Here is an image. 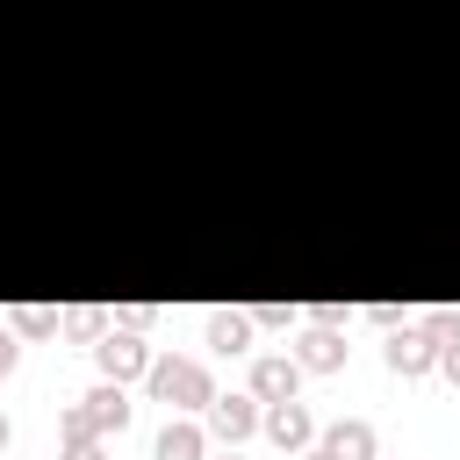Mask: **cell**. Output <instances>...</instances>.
<instances>
[{"instance_id":"cell-8","label":"cell","mask_w":460,"mask_h":460,"mask_svg":"<svg viewBox=\"0 0 460 460\" xmlns=\"http://www.w3.org/2000/svg\"><path fill=\"white\" fill-rule=\"evenodd\" d=\"M316 446H323L331 460H374V424H367V417H338L331 431H316Z\"/></svg>"},{"instance_id":"cell-7","label":"cell","mask_w":460,"mask_h":460,"mask_svg":"<svg viewBox=\"0 0 460 460\" xmlns=\"http://www.w3.org/2000/svg\"><path fill=\"white\" fill-rule=\"evenodd\" d=\"M302 388V367L288 359V352H266V359H252V395L259 402H288Z\"/></svg>"},{"instance_id":"cell-1","label":"cell","mask_w":460,"mask_h":460,"mask_svg":"<svg viewBox=\"0 0 460 460\" xmlns=\"http://www.w3.org/2000/svg\"><path fill=\"white\" fill-rule=\"evenodd\" d=\"M144 381H151V395H158L165 410H180V417H187V410H208V395H216V381H208L201 359H151Z\"/></svg>"},{"instance_id":"cell-23","label":"cell","mask_w":460,"mask_h":460,"mask_svg":"<svg viewBox=\"0 0 460 460\" xmlns=\"http://www.w3.org/2000/svg\"><path fill=\"white\" fill-rule=\"evenodd\" d=\"M216 460H244V453H237V446H230V453H216Z\"/></svg>"},{"instance_id":"cell-4","label":"cell","mask_w":460,"mask_h":460,"mask_svg":"<svg viewBox=\"0 0 460 460\" xmlns=\"http://www.w3.org/2000/svg\"><path fill=\"white\" fill-rule=\"evenodd\" d=\"M259 431H266L280 453L316 446V417H309V402H295V395H288V402H266V410H259Z\"/></svg>"},{"instance_id":"cell-15","label":"cell","mask_w":460,"mask_h":460,"mask_svg":"<svg viewBox=\"0 0 460 460\" xmlns=\"http://www.w3.org/2000/svg\"><path fill=\"white\" fill-rule=\"evenodd\" d=\"M65 331H72V338H86V345H93V338H101V331H108V316H101V309H72V316H65Z\"/></svg>"},{"instance_id":"cell-14","label":"cell","mask_w":460,"mask_h":460,"mask_svg":"<svg viewBox=\"0 0 460 460\" xmlns=\"http://www.w3.org/2000/svg\"><path fill=\"white\" fill-rule=\"evenodd\" d=\"M417 323H424V331H431L438 345H453V338H460V309H424Z\"/></svg>"},{"instance_id":"cell-18","label":"cell","mask_w":460,"mask_h":460,"mask_svg":"<svg viewBox=\"0 0 460 460\" xmlns=\"http://www.w3.org/2000/svg\"><path fill=\"white\" fill-rule=\"evenodd\" d=\"M65 460H108V446H101V438H86V446H65Z\"/></svg>"},{"instance_id":"cell-2","label":"cell","mask_w":460,"mask_h":460,"mask_svg":"<svg viewBox=\"0 0 460 460\" xmlns=\"http://www.w3.org/2000/svg\"><path fill=\"white\" fill-rule=\"evenodd\" d=\"M93 359H101L108 381H144V374H151V345H144L137 331H101V338H93Z\"/></svg>"},{"instance_id":"cell-13","label":"cell","mask_w":460,"mask_h":460,"mask_svg":"<svg viewBox=\"0 0 460 460\" xmlns=\"http://www.w3.org/2000/svg\"><path fill=\"white\" fill-rule=\"evenodd\" d=\"M58 431H65V446H86V438H101V431H93V417H86V402H79V410H65V417H58Z\"/></svg>"},{"instance_id":"cell-9","label":"cell","mask_w":460,"mask_h":460,"mask_svg":"<svg viewBox=\"0 0 460 460\" xmlns=\"http://www.w3.org/2000/svg\"><path fill=\"white\" fill-rule=\"evenodd\" d=\"M79 402H86V417H93V431H101V438L129 424V395H122V381H101V388H86Z\"/></svg>"},{"instance_id":"cell-10","label":"cell","mask_w":460,"mask_h":460,"mask_svg":"<svg viewBox=\"0 0 460 460\" xmlns=\"http://www.w3.org/2000/svg\"><path fill=\"white\" fill-rule=\"evenodd\" d=\"M158 460H208V431H201L194 417H172V424L158 431Z\"/></svg>"},{"instance_id":"cell-20","label":"cell","mask_w":460,"mask_h":460,"mask_svg":"<svg viewBox=\"0 0 460 460\" xmlns=\"http://www.w3.org/2000/svg\"><path fill=\"white\" fill-rule=\"evenodd\" d=\"M14 352H22V345H14V331H0V381L14 374Z\"/></svg>"},{"instance_id":"cell-19","label":"cell","mask_w":460,"mask_h":460,"mask_svg":"<svg viewBox=\"0 0 460 460\" xmlns=\"http://www.w3.org/2000/svg\"><path fill=\"white\" fill-rule=\"evenodd\" d=\"M438 367H446V381H460V338H453V345H438Z\"/></svg>"},{"instance_id":"cell-16","label":"cell","mask_w":460,"mask_h":460,"mask_svg":"<svg viewBox=\"0 0 460 460\" xmlns=\"http://www.w3.org/2000/svg\"><path fill=\"white\" fill-rule=\"evenodd\" d=\"M244 316H252V323H273V331H280V323H295V302H252Z\"/></svg>"},{"instance_id":"cell-22","label":"cell","mask_w":460,"mask_h":460,"mask_svg":"<svg viewBox=\"0 0 460 460\" xmlns=\"http://www.w3.org/2000/svg\"><path fill=\"white\" fill-rule=\"evenodd\" d=\"M7 438H14V424H7V417H0V446H7Z\"/></svg>"},{"instance_id":"cell-11","label":"cell","mask_w":460,"mask_h":460,"mask_svg":"<svg viewBox=\"0 0 460 460\" xmlns=\"http://www.w3.org/2000/svg\"><path fill=\"white\" fill-rule=\"evenodd\" d=\"M208 345L216 352H252V316L244 309H216L208 316Z\"/></svg>"},{"instance_id":"cell-6","label":"cell","mask_w":460,"mask_h":460,"mask_svg":"<svg viewBox=\"0 0 460 460\" xmlns=\"http://www.w3.org/2000/svg\"><path fill=\"white\" fill-rule=\"evenodd\" d=\"M295 367H302V374H338V367H345V338H338V323H309L302 345H295Z\"/></svg>"},{"instance_id":"cell-21","label":"cell","mask_w":460,"mask_h":460,"mask_svg":"<svg viewBox=\"0 0 460 460\" xmlns=\"http://www.w3.org/2000/svg\"><path fill=\"white\" fill-rule=\"evenodd\" d=\"M295 460H331V453H323V446H302V453H295Z\"/></svg>"},{"instance_id":"cell-5","label":"cell","mask_w":460,"mask_h":460,"mask_svg":"<svg viewBox=\"0 0 460 460\" xmlns=\"http://www.w3.org/2000/svg\"><path fill=\"white\" fill-rule=\"evenodd\" d=\"M208 431L223 446H244L259 431V395H208Z\"/></svg>"},{"instance_id":"cell-17","label":"cell","mask_w":460,"mask_h":460,"mask_svg":"<svg viewBox=\"0 0 460 460\" xmlns=\"http://www.w3.org/2000/svg\"><path fill=\"white\" fill-rule=\"evenodd\" d=\"M367 316H374V323H381V331H395V323H410V316H402V309H395V302H374V309H367Z\"/></svg>"},{"instance_id":"cell-3","label":"cell","mask_w":460,"mask_h":460,"mask_svg":"<svg viewBox=\"0 0 460 460\" xmlns=\"http://www.w3.org/2000/svg\"><path fill=\"white\" fill-rule=\"evenodd\" d=\"M381 359H388V374H402V381H410V374H431V367H438V338H431L424 323H395L388 345H381Z\"/></svg>"},{"instance_id":"cell-12","label":"cell","mask_w":460,"mask_h":460,"mask_svg":"<svg viewBox=\"0 0 460 460\" xmlns=\"http://www.w3.org/2000/svg\"><path fill=\"white\" fill-rule=\"evenodd\" d=\"M7 323H14V338H50V331H58V316H50L43 302H22Z\"/></svg>"}]
</instances>
